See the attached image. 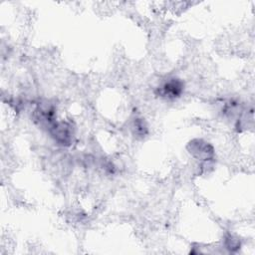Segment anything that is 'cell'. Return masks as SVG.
Returning a JSON list of instances; mask_svg holds the SVG:
<instances>
[{"label": "cell", "instance_id": "cell-1", "mask_svg": "<svg viewBox=\"0 0 255 255\" xmlns=\"http://www.w3.org/2000/svg\"><path fill=\"white\" fill-rule=\"evenodd\" d=\"M184 91V83L175 77L167 78L156 88L155 94L166 100H175L179 98Z\"/></svg>", "mask_w": 255, "mask_h": 255}, {"label": "cell", "instance_id": "cell-2", "mask_svg": "<svg viewBox=\"0 0 255 255\" xmlns=\"http://www.w3.org/2000/svg\"><path fill=\"white\" fill-rule=\"evenodd\" d=\"M50 133L61 145H69L73 140V128L67 122H55L50 127Z\"/></svg>", "mask_w": 255, "mask_h": 255}]
</instances>
